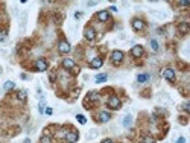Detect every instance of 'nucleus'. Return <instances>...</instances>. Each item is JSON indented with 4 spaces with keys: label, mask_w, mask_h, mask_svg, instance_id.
Listing matches in <instances>:
<instances>
[{
    "label": "nucleus",
    "mask_w": 190,
    "mask_h": 143,
    "mask_svg": "<svg viewBox=\"0 0 190 143\" xmlns=\"http://www.w3.org/2000/svg\"><path fill=\"white\" fill-rule=\"evenodd\" d=\"M147 79H149V75H147V73H140V75L137 76V81H138V82H146Z\"/></svg>",
    "instance_id": "15"
},
{
    "label": "nucleus",
    "mask_w": 190,
    "mask_h": 143,
    "mask_svg": "<svg viewBox=\"0 0 190 143\" xmlns=\"http://www.w3.org/2000/svg\"><path fill=\"white\" fill-rule=\"evenodd\" d=\"M123 52L122 50H114L112 53H111V62L114 64V65H119L122 61H123Z\"/></svg>",
    "instance_id": "3"
},
{
    "label": "nucleus",
    "mask_w": 190,
    "mask_h": 143,
    "mask_svg": "<svg viewBox=\"0 0 190 143\" xmlns=\"http://www.w3.org/2000/svg\"><path fill=\"white\" fill-rule=\"evenodd\" d=\"M78 138H79V134H78V131H74V129H71V131H68L65 134L67 143H76V141H78Z\"/></svg>",
    "instance_id": "8"
},
{
    "label": "nucleus",
    "mask_w": 190,
    "mask_h": 143,
    "mask_svg": "<svg viewBox=\"0 0 190 143\" xmlns=\"http://www.w3.org/2000/svg\"><path fill=\"white\" fill-rule=\"evenodd\" d=\"M176 143H185V138H184V137H179V138L176 140Z\"/></svg>",
    "instance_id": "27"
},
{
    "label": "nucleus",
    "mask_w": 190,
    "mask_h": 143,
    "mask_svg": "<svg viewBox=\"0 0 190 143\" xmlns=\"http://www.w3.org/2000/svg\"><path fill=\"white\" fill-rule=\"evenodd\" d=\"M24 143H30V141H29V138H26V140H24Z\"/></svg>",
    "instance_id": "31"
},
{
    "label": "nucleus",
    "mask_w": 190,
    "mask_h": 143,
    "mask_svg": "<svg viewBox=\"0 0 190 143\" xmlns=\"http://www.w3.org/2000/svg\"><path fill=\"white\" fill-rule=\"evenodd\" d=\"M94 79H96V82H105L108 79V75L106 73H102V75H97Z\"/></svg>",
    "instance_id": "16"
},
{
    "label": "nucleus",
    "mask_w": 190,
    "mask_h": 143,
    "mask_svg": "<svg viewBox=\"0 0 190 143\" xmlns=\"http://www.w3.org/2000/svg\"><path fill=\"white\" fill-rule=\"evenodd\" d=\"M96 18L99 20V21H108L109 20V14H108V11H99L97 14H96Z\"/></svg>",
    "instance_id": "12"
},
{
    "label": "nucleus",
    "mask_w": 190,
    "mask_h": 143,
    "mask_svg": "<svg viewBox=\"0 0 190 143\" xmlns=\"http://www.w3.org/2000/svg\"><path fill=\"white\" fill-rule=\"evenodd\" d=\"M84 37H85V40L93 41V40L96 38V30H94V27L87 26V27H85V30H84Z\"/></svg>",
    "instance_id": "7"
},
{
    "label": "nucleus",
    "mask_w": 190,
    "mask_h": 143,
    "mask_svg": "<svg viewBox=\"0 0 190 143\" xmlns=\"http://www.w3.org/2000/svg\"><path fill=\"white\" fill-rule=\"evenodd\" d=\"M14 85H15V84H14L12 81H8V82L5 84V90H11V88H14Z\"/></svg>",
    "instance_id": "24"
},
{
    "label": "nucleus",
    "mask_w": 190,
    "mask_h": 143,
    "mask_svg": "<svg viewBox=\"0 0 190 143\" xmlns=\"http://www.w3.org/2000/svg\"><path fill=\"white\" fill-rule=\"evenodd\" d=\"M182 110H184V111H187V113L190 111V103H188V102H185V103L182 105Z\"/></svg>",
    "instance_id": "25"
},
{
    "label": "nucleus",
    "mask_w": 190,
    "mask_h": 143,
    "mask_svg": "<svg viewBox=\"0 0 190 143\" xmlns=\"http://www.w3.org/2000/svg\"><path fill=\"white\" fill-rule=\"evenodd\" d=\"M143 46H140V44H137V46H134L132 49H131V55L134 56V58H141V55H143Z\"/></svg>",
    "instance_id": "10"
},
{
    "label": "nucleus",
    "mask_w": 190,
    "mask_h": 143,
    "mask_svg": "<svg viewBox=\"0 0 190 143\" xmlns=\"http://www.w3.org/2000/svg\"><path fill=\"white\" fill-rule=\"evenodd\" d=\"M76 119H78V122H79L81 125H85V123H87V119H85V116H82V114H78V116H76Z\"/></svg>",
    "instance_id": "21"
},
{
    "label": "nucleus",
    "mask_w": 190,
    "mask_h": 143,
    "mask_svg": "<svg viewBox=\"0 0 190 143\" xmlns=\"http://www.w3.org/2000/svg\"><path fill=\"white\" fill-rule=\"evenodd\" d=\"M149 44H150V49L154 50V52H157V50H158V41H157V40H150V43H149Z\"/></svg>",
    "instance_id": "19"
},
{
    "label": "nucleus",
    "mask_w": 190,
    "mask_h": 143,
    "mask_svg": "<svg viewBox=\"0 0 190 143\" xmlns=\"http://www.w3.org/2000/svg\"><path fill=\"white\" fill-rule=\"evenodd\" d=\"M52 113H53L52 108H46V114H52Z\"/></svg>",
    "instance_id": "29"
},
{
    "label": "nucleus",
    "mask_w": 190,
    "mask_h": 143,
    "mask_svg": "<svg viewBox=\"0 0 190 143\" xmlns=\"http://www.w3.org/2000/svg\"><path fill=\"white\" fill-rule=\"evenodd\" d=\"M141 143H155V138L154 137H150V135H144Z\"/></svg>",
    "instance_id": "18"
},
{
    "label": "nucleus",
    "mask_w": 190,
    "mask_h": 143,
    "mask_svg": "<svg viewBox=\"0 0 190 143\" xmlns=\"http://www.w3.org/2000/svg\"><path fill=\"white\" fill-rule=\"evenodd\" d=\"M132 123V117L131 116H125L123 117V126H129Z\"/></svg>",
    "instance_id": "20"
},
{
    "label": "nucleus",
    "mask_w": 190,
    "mask_h": 143,
    "mask_svg": "<svg viewBox=\"0 0 190 143\" xmlns=\"http://www.w3.org/2000/svg\"><path fill=\"white\" fill-rule=\"evenodd\" d=\"M70 44H68V41H65V40H61L59 41V44H58V52L61 53V55H65V53H68L70 52Z\"/></svg>",
    "instance_id": "6"
},
{
    "label": "nucleus",
    "mask_w": 190,
    "mask_h": 143,
    "mask_svg": "<svg viewBox=\"0 0 190 143\" xmlns=\"http://www.w3.org/2000/svg\"><path fill=\"white\" fill-rule=\"evenodd\" d=\"M62 67H64L65 70H73V68L76 67V64H74V61H73L71 58H64V59H62Z\"/></svg>",
    "instance_id": "11"
},
{
    "label": "nucleus",
    "mask_w": 190,
    "mask_h": 143,
    "mask_svg": "<svg viewBox=\"0 0 190 143\" xmlns=\"http://www.w3.org/2000/svg\"><path fill=\"white\" fill-rule=\"evenodd\" d=\"M109 119H111V114L106 113V111H102V113L99 114V122H108Z\"/></svg>",
    "instance_id": "14"
},
{
    "label": "nucleus",
    "mask_w": 190,
    "mask_h": 143,
    "mask_svg": "<svg viewBox=\"0 0 190 143\" xmlns=\"http://www.w3.org/2000/svg\"><path fill=\"white\" fill-rule=\"evenodd\" d=\"M26 94H27V91H26V90H21V91H18V94H17L18 100L24 102V100H26Z\"/></svg>",
    "instance_id": "17"
},
{
    "label": "nucleus",
    "mask_w": 190,
    "mask_h": 143,
    "mask_svg": "<svg viewBox=\"0 0 190 143\" xmlns=\"http://www.w3.org/2000/svg\"><path fill=\"white\" fill-rule=\"evenodd\" d=\"M103 64V58L102 56H94L91 61H90V67L91 68H100Z\"/></svg>",
    "instance_id": "9"
},
{
    "label": "nucleus",
    "mask_w": 190,
    "mask_h": 143,
    "mask_svg": "<svg viewBox=\"0 0 190 143\" xmlns=\"http://www.w3.org/2000/svg\"><path fill=\"white\" fill-rule=\"evenodd\" d=\"M74 17H76V18H79V17H82V12H76V14H74Z\"/></svg>",
    "instance_id": "30"
},
{
    "label": "nucleus",
    "mask_w": 190,
    "mask_h": 143,
    "mask_svg": "<svg viewBox=\"0 0 190 143\" xmlns=\"http://www.w3.org/2000/svg\"><path fill=\"white\" fill-rule=\"evenodd\" d=\"M131 26H132V29L134 30H137V32H140V30H143L144 29V21L141 20V18H132V21H131Z\"/></svg>",
    "instance_id": "5"
},
{
    "label": "nucleus",
    "mask_w": 190,
    "mask_h": 143,
    "mask_svg": "<svg viewBox=\"0 0 190 143\" xmlns=\"http://www.w3.org/2000/svg\"><path fill=\"white\" fill-rule=\"evenodd\" d=\"M6 37H8V32L6 30H0V41L6 40Z\"/></svg>",
    "instance_id": "23"
},
{
    "label": "nucleus",
    "mask_w": 190,
    "mask_h": 143,
    "mask_svg": "<svg viewBox=\"0 0 190 143\" xmlns=\"http://www.w3.org/2000/svg\"><path fill=\"white\" fill-rule=\"evenodd\" d=\"M44 106H46V103H44V102H40V113H41V114L44 113Z\"/></svg>",
    "instance_id": "26"
},
{
    "label": "nucleus",
    "mask_w": 190,
    "mask_h": 143,
    "mask_svg": "<svg viewBox=\"0 0 190 143\" xmlns=\"http://www.w3.org/2000/svg\"><path fill=\"white\" fill-rule=\"evenodd\" d=\"M106 106L109 110H120L122 108V102L117 96H111L108 100H106Z\"/></svg>",
    "instance_id": "1"
},
{
    "label": "nucleus",
    "mask_w": 190,
    "mask_h": 143,
    "mask_svg": "<svg viewBox=\"0 0 190 143\" xmlns=\"http://www.w3.org/2000/svg\"><path fill=\"white\" fill-rule=\"evenodd\" d=\"M40 143H52V138H50L49 135H43V137L40 138Z\"/></svg>",
    "instance_id": "22"
},
{
    "label": "nucleus",
    "mask_w": 190,
    "mask_h": 143,
    "mask_svg": "<svg viewBox=\"0 0 190 143\" xmlns=\"http://www.w3.org/2000/svg\"><path fill=\"white\" fill-rule=\"evenodd\" d=\"M161 75H163V78L164 79H167L169 82H175V79H176V75H175V70L173 68H170V67H166V68H163L161 70Z\"/></svg>",
    "instance_id": "2"
},
{
    "label": "nucleus",
    "mask_w": 190,
    "mask_h": 143,
    "mask_svg": "<svg viewBox=\"0 0 190 143\" xmlns=\"http://www.w3.org/2000/svg\"><path fill=\"white\" fill-rule=\"evenodd\" d=\"M47 67H49V64H47V61H46L44 58H40V59L35 61V68H36V72H46Z\"/></svg>",
    "instance_id": "4"
},
{
    "label": "nucleus",
    "mask_w": 190,
    "mask_h": 143,
    "mask_svg": "<svg viewBox=\"0 0 190 143\" xmlns=\"http://www.w3.org/2000/svg\"><path fill=\"white\" fill-rule=\"evenodd\" d=\"M178 30H179V33H181V35H185V33H188V30H190V27H188V23H187V21H181V23L178 24Z\"/></svg>",
    "instance_id": "13"
},
{
    "label": "nucleus",
    "mask_w": 190,
    "mask_h": 143,
    "mask_svg": "<svg viewBox=\"0 0 190 143\" xmlns=\"http://www.w3.org/2000/svg\"><path fill=\"white\" fill-rule=\"evenodd\" d=\"M102 143H114V140H111V138H105V140H102Z\"/></svg>",
    "instance_id": "28"
}]
</instances>
